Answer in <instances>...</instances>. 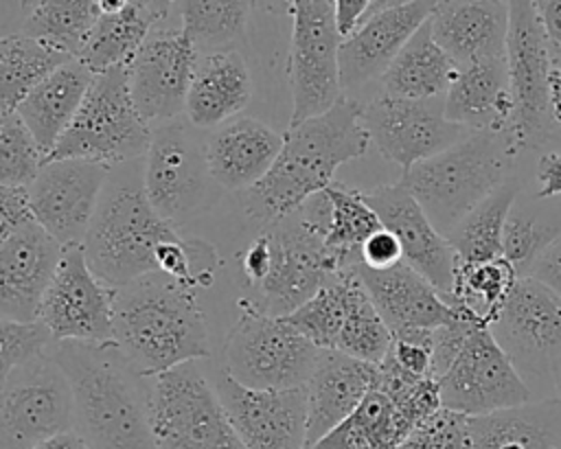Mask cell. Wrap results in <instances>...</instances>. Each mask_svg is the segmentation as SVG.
<instances>
[{
  "label": "cell",
  "mask_w": 561,
  "mask_h": 449,
  "mask_svg": "<svg viewBox=\"0 0 561 449\" xmlns=\"http://www.w3.org/2000/svg\"><path fill=\"white\" fill-rule=\"evenodd\" d=\"M50 355L68 375L75 431L90 449H156L153 377L142 375L114 342H55Z\"/></svg>",
  "instance_id": "6da1fadb"
},
{
  "label": "cell",
  "mask_w": 561,
  "mask_h": 449,
  "mask_svg": "<svg viewBox=\"0 0 561 449\" xmlns=\"http://www.w3.org/2000/svg\"><path fill=\"white\" fill-rule=\"evenodd\" d=\"M370 147L362 103L342 96L331 110L287 127L283 149L267 175L243 193V210L272 226L335 182V171Z\"/></svg>",
  "instance_id": "7a4b0ae2"
},
{
  "label": "cell",
  "mask_w": 561,
  "mask_h": 449,
  "mask_svg": "<svg viewBox=\"0 0 561 449\" xmlns=\"http://www.w3.org/2000/svg\"><path fill=\"white\" fill-rule=\"evenodd\" d=\"M114 344L147 377L208 359V324L197 291L160 272L114 291Z\"/></svg>",
  "instance_id": "3957f363"
},
{
  "label": "cell",
  "mask_w": 561,
  "mask_h": 449,
  "mask_svg": "<svg viewBox=\"0 0 561 449\" xmlns=\"http://www.w3.org/2000/svg\"><path fill=\"white\" fill-rule=\"evenodd\" d=\"M178 226L149 202L142 158L110 166L96 212L83 239L90 269L112 289L158 272V250L175 239Z\"/></svg>",
  "instance_id": "277c9868"
},
{
  "label": "cell",
  "mask_w": 561,
  "mask_h": 449,
  "mask_svg": "<svg viewBox=\"0 0 561 449\" xmlns=\"http://www.w3.org/2000/svg\"><path fill=\"white\" fill-rule=\"evenodd\" d=\"M511 129L471 131L401 175L432 223L447 237L497 186L513 177L522 156Z\"/></svg>",
  "instance_id": "5b68a950"
},
{
  "label": "cell",
  "mask_w": 561,
  "mask_h": 449,
  "mask_svg": "<svg viewBox=\"0 0 561 449\" xmlns=\"http://www.w3.org/2000/svg\"><path fill=\"white\" fill-rule=\"evenodd\" d=\"M149 125L131 99L127 66L110 68L94 74L77 116L48 160L79 158L107 166L140 160L151 142Z\"/></svg>",
  "instance_id": "8992f818"
},
{
  "label": "cell",
  "mask_w": 561,
  "mask_h": 449,
  "mask_svg": "<svg viewBox=\"0 0 561 449\" xmlns=\"http://www.w3.org/2000/svg\"><path fill=\"white\" fill-rule=\"evenodd\" d=\"M241 315L228 331L219 366L239 383L256 390L302 388L313 375L322 348L285 318L239 300Z\"/></svg>",
  "instance_id": "52a82bcc"
},
{
  "label": "cell",
  "mask_w": 561,
  "mask_h": 449,
  "mask_svg": "<svg viewBox=\"0 0 561 449\" xmlns=\"http://www.w3.org/2000/svg\"><path fill=\"white\" fill-rule=\"evenodd\" d=\"M156 449H245L197 361L153 377Z\"/></svg>",
  "instance_id": "ba28073f"
},
{
  "label": "cell",
  "mask_w": 561,
  "mask_h": 449,
  "mask_svg": "<svg viewBox=\"0 0 561 449\" xmlns=\"http://www.w3.org/2000/svg\"><path fill=\"white\" fill-rule=\"evenodd\" d=\"M145 193L153 208L173 226L202 212L217 195L206 158V138L186 118L160 123L151 131L142 158Z\"/></svg>",
  "instance_id": "9c48e42d"
},
{
  "label": "cell",
  "mask_w": 561,
  "mask_h": 449,
  "mask_svg": "<svg viewBox=\"0 0 561 449\" xmlns=\"http://www.w3.org/2000/svg\"><path fill=\"white\" fill-rule=\"evenodd\" d=\"M291 18L287 79L291 90L289 127L324 114L342 96V33L335 0H296L285 11Z\"/></svg>",
  "instance_id": "30bf717a"
},
{
  "label": "cell",
  "mask_w": 561,
  "mask_h": 449,
  "mask_svg": "<svg viewBox=\"0 0 561 449\" xmlns=\"http://www.w3.org/2000/svg\"><path fill=\"white\" fill-rule=\"evenodd\" d=\"M506 68L515 101L511 134L522 151L546 147L561 134L550 110V74L554 70L535 0H506Z\"/></svg>",
  "instance_id": "8fae6325"
},
{
  "label": "cell",
  "mask_w": 561,
  "mask_h": 449,
  "mask_svg": "<svg viewBox=\"0 0 561 449\" xmlns=\"http://www.w3.org/2000/svg\"><path fill=\"white\" fill-rule=\"evenodd\" d=\"M515 370L535 392L561 379V298L524 276L489 324Z\"/></svg>",
  "instance_id": "7c38bea8"
},
{
  "label": "cell",
  "mask_w": 561,
  "mask_h": 449,
  "mask_svg": "<svg viewBox=\"0 0 561 449\" xmlns=\"http://www.w3.org/2000/svg\"><path fill=\"white\" fill-rule=\"evenodd\" d=\"M75 429V394L66 370L46 353L2 377L0 449H33Z\"/></svg>",
  "instance_id": "4fadbf2b"
},
{
  "label": "cell",
  "mask_w": 561,
  "mask_h": 449,
  "mask_svg": "<svg viewBox=\"0 0 561 449\" xmlns=\"http://www.w3.org/2000/svg\"><path fill=\"white\" fill-rule=\"evenodd\" d=\"M272 241V265L250 300L259 311L285 318L313 298L340 272L316 223L298 208L294 215L263 228Z\"/></svg>",
  "instance_id": "5bb4252c"
},
{
  "label": "cell",
  "mask_w": 561,
  "mask_h": 449,
  "mask_svg": "<svg viewBox=\"0 0 561 449\" xmlns=\"http://www.w3.org/2000/svg\"><path fill=\"white\" fill-rule=\"evenodd\" d=\"M436 381L443 407L465 416L491 414L533 399V390L515 370L489 324L478 326L465 339Z\"/></svg>",
  "instance_id": "9a60e30c"
},
{
  "label": "cell",
  "mask_w": 561,
  "mask_h": 449,
  "mask_svg": "<svg viewBox=\"0 0 561 449\" xmlns=\"http://www.w3.org/2000/svg\"><path fill=\"white\" fill-rule=\"evenodd\" d=\"M362 120L370 145L403 173L471 134L445 116V99H399L381 92L362 105Z\"/></svg>",
  "instance_id": "2e32d148"
},
{
  "label": "cell",
  "mask_w": 561,
  "mask_h": 449,
  "mask_svg": "<svg viewBox=\"0 0 561 449\" xmlns=\"http://www.w3.org/2000/svg\"><path fill=\"white\" fill-rule=\"evenodd\" d=\"M114 291L90 269L83 243L64 245L37 320L48 326L55 342H114Z\"/></svg>",
  "instance_id": "e0dca14e"
},
{
  "label": "cell",
  "mask_w": 561,
  "mask_h": 449,
  "mask_svg": "<svg viewBox=\"0 0 561 449\" xmlns=\"http://www.w3.org/2000/svg\"><path fill=\"white\" fill-rule=\"evenodd\" d=\"M213 388L245 449H307V392L256 390L234 381L221 366Z\"/></svg>",
  "instance_id": "ac0fdd59"
},
{
  "label": "cell",
  "mask_w": 561,
  "mask_h": 449,
  "mask_svg": "<svg viewBox=\"0 0 561 449\" xmlns=\"http://www.w3.org/2000/svg\"><path fill=\"white\" fill-rule=\"evenodd\" d=\"M107 175L110 166L101 162L46 160L26 186L35 221L61 245L83 243Z\"/></svg>",
  "instance_id": "d6986e66"
},
{
  "label": "cell",
  "mask_w": 561,
  "mask_h": 449,
  "mask_svg": "<svg viewBox=\"0 0 561 449\" xmlns=\"http://www.w3.org/2000/svg\"><path fill=\"white\" fill-rule=\"evenodd\" d=\"M199 53L180 28H151L127 66L131 99L147 123L184 114Z\"/></svg>",
  "instance_id": "ffe728a7"
},
{
  "label": "cell",
  "mask_w": 561,
  "mask_h": 449,
  "mask_svg": "<svg viewBox=\"0 0 561 449\" xmlns=\"http://www.w3.org/2000/svg\"><path fill=\"white\" fill-rule=\"evenodd\" d=\"M364 195L375 208L381 226L399 239L403 261L425 276L443 296L451 293L458 256L410 188L399 180L394 184H379Z\"/></svg>",
  "instance_id": "44dd1931"
},
{
  "label": "cell",
  "mask_w": 561,
  "mask_h": 449,
  "mask_svg": "<svg viewBox=\"0 0 561 449\" xmlns=\"http://www.w3.org/2000/svg\"><path fill=\"white\" fill-rule=\"evenodd\" d=\"M436 0H412L366 15L340 44V83L344 92L386 74L410 37L430 20Z\"/></svg>",
  "instance_id": "7402d4cb"
},
{
  "label": "cell",
  "mask_w": 561,
  "mask_h": 449,
  "mask_svg": "<svg viewBox=\"0 0 561 449\" xmlns=\"http://www.w3.org/2000/svg\"><path fill=\"white\" fill-rule=\"evenodd\" d=\"M64 245L37 221L0 237V318L37 320Z\"/></svg>",
  "instance_id": "603a6c76"
},
{
  "label": "cell",
  "mask_w": 561,
  "mask_h": 449,
  "mask_svg": "<svg viewBox=\"0 0 561 449\" xmlns=\"http://www.w3.org/2000/svg\"><path fill=\"white\" fill-rule=\"evenodd\" d=\"M379 366L340 350H322L307 392V449L348 418L377 383Z\"/></svg>",
  "instance_id": "cb8c5ba5"
},
{
  "label": "cell",
  "mask_w": 561,
  "mask_h": 449,
  "mask_svg": "<svg viewBox=\"0 0 561 449\" xmlns=\"http://www.w3.org/2000/svg\"><path fill=\"white\" fill-rule=\"evenodd\" d=\"M430 28L458 68L506 57V0H436Z\"/></svg>",
  "instance_id": "d4e9b609"
},
{
  "label": "cell",
  "mask_w": 561,
  "mask_h": 449,
  "mask_svg": "<svg viewBox=\"0 0 561 449\" xmlns=\"http://www.w3.org/2000/svg\"><path fill=\"white\" fill-rule=\"evenodd\" d=\"M355 269L390 333L412 329L434 331L454 315V307L445 296L405 261L386 269L366 265Z\"/></svg>",
  "instance_id": "484cf974"
},
{
  "label": "cell",
  "mask_w": 561,
  "mask_h": 449,
  "mask_svg": "<svg viewBox=\"0 0 561 449\" xmlns=\"http://www.w3.org/2000/svg\"><path fill=\"white\" fill-rule=\"evenodd\" d=\"M285 134L270 125L237 116L210 131L206 138V158L213 180L224 191H248L259 184L274 166Z\"/></svg>",
  "instance_id": "4316f807"
},
{
  "label": "cell",
  "mask_w": 561,
  "mask_h": 449,
  "mask_svg": "<svg viewBox=\"0 0 561 449\" xmlns=\"http://www.w3.org/2000/svg\"><path fill=\"white\" fill-rule=\"evenodd\" d=\"M252 99V77L241 50L199 55L184 118L195 129H217L237 118Z\"/></svg>",
  "instance_id": "83f0119b"
},
{
  "label": "cell",
  "mask_w": 561,
  "mask_h": 449,
  "mask_svg": "<svg viewBox=\"0 0 561 449\" xmlns=\"http://www.w3.org/2000/svg\"><path fill=\"white\" fill-rule=\"evenodd\" d=\"M515 101L506 57L458 68L445 94V116L471 131H506L513 125Z\"/></svg>",
  "instance_id": "f1b7e54d"
},
{
  "label": "cell",
  "mask_w": 561,
  "mask_h": 449,
  "mask_svg": "<svg viewBox=\"0 0 561 449\" xmlns=\"http://www.w3.org/2000/svg\"><path fill=\"white\" fill-rule=\"evenodd\" d=\"M320 230L337 269L362 265V247L381 226L362 191L333 182L300 208Z\"/></svg>",
  "instance_id": "f546056e"
},
{
  "label": "cell",
  "mask_w": 561,
  "mask_h": 449,
  "mask_svg": "<svg viewBox=\"0 0 561 449\" xmlns=\"http://www.w3.org/2000/svg\"><path fill=\"white\" fill-rule=\"evenodd\" d=\"M467 449H561V396L469 416Z\"/></svg>",
  "instance_id": "4dcf8cb0"
},
{
  "label": "cell",
  "mask_w": 561,
  "mask_h": 449,
  "mask_svg": "<svg viewBox=\"0 0 561 449\" xmlns=\"http://www.w3.org/2000/svg\"><path fill=\"white\" fill-rule=\"evenodd\" d=\"M92 79L94 72L81 59H70L37 83L15 107L18 116L46 153V160L77 116Z\"/></svg>",
  "instance_id": "1f68e13d"
},
{
  "label": "cell",
  "mask_w": 561,
  "mask_h": 449,
  "mask_svg": "<svg viewBox=\"0 0 561 449\" xmlns=\"http://www.w3.org/2000/svg\"><path fill=\"white\" fill-rule=\"evenodd\" d=\"M458 74L456 61L438 46L430 20L410 37L381 81V92L399 99H445Z\"/></svg>",
  "instance_id": "d6a6232c"
},
{
  "label": "cell",
  "mask_w": 561,
  "mask_h": 449,
  "mask_svg": "<svg viewBox=\"0 0 561 449\" xmlns=\"http://www.w3.org/2000/svg\"><path fill=\"white\" fill-rule=\"evenodd\" d=\"M410 431L390 396L373 388L357 410L311 449H397Z\"/></svg>",
  "instance_id": "836d02e7"
},
{
  "label": "cell",
  "mask_w": 561,
  "mask_h": 449,
  "mask_svg": "<svg viewBox=\"0 0 561 449\" xmlns=\"http://www.w3.org/2000/svg\"><path fill=\"white\" fill-rule=\"evenodd\" d=\"M70 55L20 33L0 39V114H11L26 94L57 68L68 64Z\"/></svg>",
  "instance_id": "e575fe53"
},
{
  "label": "cell",
  "mask_w": 561,
  "mask_h": 449,
  "mask_svg": "<svg viewBox=\"0 0 561 449\" xmlns=\"http://www.w3.org/2000/svg\"><path fill=\"white\" fill-rule=\"evenodd\" d=\"M522 184L517 177L506 180L486 199H482L447 234L458 263H480L502 256V237L506 219L517 204Z\"/></svg>",
  "instance_id": "d590c367"
},
{
  "label": "cell",
  "mask_w": 561,
  "mask_h": 449,
  "mask_svg": "<svg viewBox=\"0 0 561 449\" xmlns=\"http://www.w3.org/2000/svg\"><path fill=\"white\" fill-rule=\"evenodd\" d=\"M156 20L136 2L118 13L99 15L81 55V59L94 74L116 66H129Z\"/></svg>",
  "instance_id": "8d00e7d4"
},
{
  "label": "cell",
  "mask_w": 561,
  "mask_h": 449,
  "mask_svg": "<svg viewBox=\"0 0 561 449\" xmlns=\"http://www.w3.org/2000/svg\"><path fill=\"white\" fill-rule=\"evenodd\" d=\"M254 0H182V31L199 55L239 50Z\"/></svg>",
  "instance_id": "74e56055"
},
{
  "label": "cell",
  "mask_w": 561,
  "mask_h": 449,
  "mask_svg": "<svg viewBox=\"0 0 561 449\" xmlns=\"http://www.w3.org/2000/svg\"><path fill=\"white\" fill-rule=\"evenodd\" d=\"M99 15L96 0H42L26 13L22 33L77 59Z\"/></svg>",
  "instance_id": "f35d334b"
},
{
  "label": "cell",
  "mask_w": 561,
  "mask_h": 449,
  "mask_svg": "<svg viewBox=\"0 0 561 449\" xmlns=\"http://www.w3.org/2000/svg\"><path fill=\"white\" fill-rule=\"evenodd\" d=\"M517 280L519 274L504 256L480 263H458L454 289L445 298L467 307L491 324Z\"/></svg>",
  "instance_id": "ab89813d"
},
{
  "label": "cell",
  "mask_w": 561,
  "mask_h": 449,
  "mask_svg": "<svg viewBox=\"0 0 561 449\" xmlns=\"http://www.w3.org/2000/svg\"><path fill=\"white\" fill-rule=\"evenodd\" d=\"M390 342H392V333L388 324L383 322L375 302L370 300V293L364 287L357 269H351L348 309H346L344 329L335 350L370 364H381L390 348Z\"/></svg>",
  "instance_id": "60d3db41"
},
{
  "label": "cell",
  "mask_w": 561,
  "mask_h": 449,
  "mask_svg": "<svg viewBox=\"0 0 561 449\" xmlns=\"http://www.w3.org/2000/svg\"><path fill=\"white\" fill-rule=\"evenodd\" d=\"M348 274L351 269L335 272L313 298L285 315L291 326L322 350L337 348L348 309Z\"/></svg>",
  "instance_id": "b9f144b4"
},
{
  "label": "cell",
  "mask_w": 561,
  "mask_h": 449,
  "mask_svg": "<svg viewBox=\"0 0 561 449\" xmlns=\"http://www.w3.org/2000/svg\"><path fill=\"white\" fill-rule=\"evenodd\" d=\"M561 237V226L543 221L513 206L502 237V256L515 267L519 278L530 276L541 254Z\"/></svg>",
  "instance_id": "7bdbcfd3"
},
{
  "label": "cell",
  "mask_w": 561,
  "mask_h": 449,
  "mask_svg": "<svg viewBox=\"0 0 561 449\" xmlns=\"http://www.w3.org/2000/svg\"><path fill=\"white\" fill-rule=\"evenodd\" d=\"M46 162V153L18 112L0 114V184L31 186Z\"/></svg>",
  "instance_id": "ee69618b"
},
{
  "label": "cell",
  "mask_w": 561,
  "mask_h": 449,
  "mask_svg": "<svg viewBox=\"0 0 561 449\" xmlns=\"http://www.w3.org/2000/svg\"><path fill=\"white\" fill-rule=\"evenodd\" d=\"M0 372L9 375L15 366H22L39 355L50 353L55 339L42 320H4L0 318Z\"/></svg>",
  "instance_id": "f6af8a7d"
},
{
  "label": "cell",
  "mask_w": 561,
  "mask_h": 449,
  "mask_svg": "<svg viewBox=\"0 0 561 449\" xmlns=\"http://www.w3.org/2000/svg\"><path fill=\"white\" fill-rule=\"evenodd\" d=\"M467 418L465 414L440 407L414 427L397 449H467Z\"/></svg>",
  "instance_id": "bcb514c9"
},
{
  "label": "cell",
  "mask_w": 561,
  "mask_h": 449,
  "mask_svg": "<svg viewBox=\"0 0 561 449\" xmlns=\"http://www.w3.org/2000/svg\"><path fill=\"white\" fill-rule=\"evenodd\" d=\"M383 359L410 377H434V331L412 329L392 333V342Z\"/></svg>",
  "instance_id": "7dc6e473"
},
{
  "label": "cell",
  "mask_w": 561,
  "mask_h": 449,
  "mask_svg": "<svg viewBox=\"0 0 561 449\" xmlns=\"http://www.w3.org/2000/svg\"><path fill=\"white\" fill-rule=\"evenodd\" d=\"M35 221L28 188L26 186H2L0 184V237Z\"/></svg>",
  "instance_id": "c3c4849f"
},
{
  "label": "cell",
  "mask_w": 561,
  "mask_h": 449,
  "mask_svg": "<svg viewBox=\"0 0 561 449\" xmlns=\"http://www.w3.org/2000/svg\"><path fill=\"white\" fill-rule=\"evenodd\" d=\"M403 261V250L399 239L386 230L379 228L375 234L368 237V241L362 247V265L373 269H386Z\"/></svg>",
  "instance_id": "681fc988"
},
{
  "label": "cell",
  "mask_w": 561,
  "mask_h": 449,
  "mask_svg": "<svg viewBox=\"0 0 561 449\" xmlns=\"http://www.w3.org/2000/svg\"><path fill=\"white\" fill-rule=\"evenodd\" d=\"M270 265H272V241H270V234L261 230L241 254V272L252 289L263 283V278L270 272Z\"/></svg>",
  "instance_id": "f907efd6"
},
{
  "label": "cell",
  "mask_w": 561,
  "mask_h": 449,
  "mask_svg": "<svg viewBox=\"0 0 561 449\" xmlns=\"http://www.w3.org/2000/svg\"><path fill=\"white\" fill-rule=\"evenodd\" d=\"M537 199H561V147L548 149L539 156L535 166Z\"/></svg>",
  "instance_id": "816d5d0a"
},
{
  "label": "cell",
  "mask_w": 561,
  "mask_h": 449,
  "mask_svg": "<svg viewBox=\"0 0 561 449\" xmlns=\"http://www.w3.org/2000/svg\"><path fill=\"white\" fill-rule=\"evenodd\" d=\"M554 68H561V0H535Z\"/></svg>",
  "instance_id": "f5cc1de1"
},
{
  "label": "cell",
  "mask_w": 561,
  "mask_h": 449,
  "mask_svg": "<svg viewBox=\"0 0 561 449\" xmlns=\"http://www.w3.org/2000/svg\"><path fill=\"white\" fill-rule=\"evenodd\" d=\"M530 276L543 283L554 296L561 298V237L541 254Z\"/></svg>",
  "instance_id": "db71d44e"
},
{
  "label": "cell",
  "mask_w": 561,
  "mask_h": 449,
  "mask_svg": "<svg viewBox=\"0 0 561 449\" xmlns=\"http://www.w3.org/2000/svg\"><path fill=\"white\" fill-rule=\"evenodd\" d=\"M373 0H335V15L342 37H346L368 13Z\"/></svg>",
  "instance_id": "11a10c76"
},
{
  "label": "cell",
  "mask_w": 561,
  "mask_h": 449,
  "mask_svg": "<svg viewBox=\"0 0 561 449\" xmlns=\"http://www.w3.org/2000/svg\"><path fill=\"white\" fill-rule=\"evenodd\" d=\"M33 449H90V445L75 429H68L42 440Z\"/></svg>",
  "instance_id": "9f6ffc18"
},
{
  "label": "cell",
  "mask_w": 561,
  "mask_h": 449,
  "mask_svg": "<svg viewBox=\"0 0 561 449\" xmlns=\"http://www.w3.org/2000/svg\"><path fill=\"white\" fill-rule=\"evenodd\" d=\"M550 110L554 125L561 131V68H554L550 74Z\"/></svg>",
  "instance_id": "6f0895ef"
},
{
  "label": "cell",
  "mask_w": 561,
  "mask_h": 449,
  "mask_svg": "<svg viewBox=\"0 0 561 449\" xmlns=\"http://www.w3.org/2000/svg\"><path fill=\"white\" fill-rule=\"evenodd\" d=\"M134 2L138 7H142L156 20V24L167 20V15L171 11V4H173V0H134Z\"/></svg>",
  "instance_id": "680465c9"
},
{
  "label": "cell",
  "mask_w": 561,
  "mask_h": 449,
  "mask_svg": "<svg viewBox=\"0 0 561 449\" xmlns=\"http://www.w3.org/2000/svg\"><path fill=\"white\" fill-rule=\"evenodd\" d=\"M129 4H134V0H96L99 13L107 15V13H118L123 9H127Z\"/></svg>",
  "instance_id": "91938a15"
},
{
  "label": "cell",
  "mask_w": 561,
  "mask_h": 449,
  "mask_svg": "<svg viewBox=\"0 0 561 449\" xmlns=\"http://www.w3.org/2000/svg\"><path fill=\"white\" fill-rule=\"evenodd\" d=\"M408 2H412V0H373V4H370L366 15L383 11V9H392V7H399V4H408Z\"/></svg>",
  "instance_id": "94428289"
},
{
  "label": "cell",
  "mask_w": 561,
  "mask_h": 449,
  "mask_svg": "<svg viewBox=\"0 0 561 449\" xmlns=\"http://www.w3.org/2000/svg\"><path fill=\"white\" fill-rule=\"evenodd\" d=\"M254 2H261V4H265L267 9H276V7H280L283 11H287V9H289V4H294L296 0H254Z\"/></svg>",
  "instance_id": "6125c7cd"
},
{
  "label": "cell",
  "mask_w": 561,
  "mask_h": 449,
  "mask_svg": "<svg viewBox=\"0 0 561 449\" xmlns=\"http://www.w3.org/2000/svg\"><path fill=\"white\" fill-rule=\"evenodd\" d=\"M42 0H20V9L24 11V15L28 13V11H33L37 4H39Z\"/></svg>",
  "instance_id": "be15d7a7"
},
{
  "label": "cell",
  "mask_w": 561,
  "mask_h": 449,
  "mask_svg": "<svg viewBox=\"0 0 561 449\" xmlns=\"http://www.w3.org/2000/svg\"><path fill=\"white\" fill-rule=\"evenodd\" d=\"M557 396H561V379H559V383H557Z\"/></svg>",
  "instance_id": "e7e4bbea"
}]
</instances>
